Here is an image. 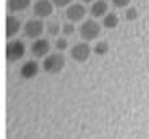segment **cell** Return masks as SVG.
I'll return each mask as SVG.
<instances>
[{
	"label": "cell",
	"mask_w": 149,
	"mask_h": 139,
	"mask_svg": "<svg viewBox=\"0 0 149 139\" xmlns=\"http://www.w3.org/2000/svg\"><path fill=\"white\" fill-rule=\"evenodd\" d=\"M101 24L96 21V19H86L83 21V24L79 26V36L81 39H84L86 42L89 41H94L96 37H99V34H101Z\"/></svg>",
	"instance_id": "6da1fadb"
},
{
	"label": "cell",
	"mask_w": 149,
	"mask_h": 139,
	"mask_svg": "<svg viewBox=\"0 0 149 139\" xmlns=\"http://www.w3.org/2000/svg\"><path fill=\"white\" fill-rule=\"evenodd\" d=\"M65 66V57L62 53H50L44 58V63H42V68H44L45 73H60Z\"/></svg>",
	"instance_id": "7a4b0ae2"
},
{
	"label": "cell",
	"mask_w": 149,
	"mask_h": 139,
	"mask_svg": "<svg viewBox=\"0 0 149 139\" xmlns=\"http://www.w3.org/2000/svg\"><path fill=\"white\" fill-rule=\"evenodd\" d=\"M24 53H26V45H24V42L23 41H10L7 44V47H5V55H7V58L10 62H18L21 60L23 57H24Z\"/></svg>",
	"instance_id": "3957f363"
},
{
	"label": "cell",
	"mask_w": 149,
	"mask_h": 139,
	"mask_svg": "<svg viewBox=\"0 0 149 139\" xmlns=\"http://www.w3.org/2000/svg\"><path fill=\"white\" fill-rule=\"evenodd\" d=\"M91 52H93V49H91L89 44L84 41V42H78V44H74L73 47H71V50H70V55H71V58H73L74 62L83 63V62H86L88 58H89Z\"/></svg>",
	"instance_id": "277c9868"
},
{
	"label": "cell",
	"mask_w": 149,
	"mask_h": 139,
	"mask_svg": "<svg viewBox=\"0 0 149 139\" xmlns=\"http://www.w3.org/2000/svg\"><path fill=\"white\" fill-rule=\"evenodd\" d=\"M23 31H24V36L29 39H37L41 37V34L44 33V23L41 19H28L26 24L23 26Z\"/></svg>",
	"instance_id": "5b68a950"
},
{
	"label": "cell",
	"mask_w": 149,
	"mask_h": 139,
	"mask_svg": "<svg viewBox=\"0 0 149 139\" xmlns=\"http://www.w3.org/2000/svg\"><path fill=\"white\" fill-rule=\"evenodd\" d=\"M54 7L52 0H37L33 7V11L37 18H49L54 13Z\"/></svg>",
	"instance_id": "8992f818"
},
{
	"label": "cell",
	"mask_w": 149,
	"mask_h": 139,
	"mask_svg": "<svg viewBox=\"0 0 149 139\" xmlns=\"http://www.w3.org/2000/svg\"><path fill=\"white\" fill-rule=\"evenodd\" d=\"M65 16H67V19H68V21H71V23L81 21V19L86 16L84 5H83V3H71L70 7L67 8V11H65Z\"/></svg>",
	"instance_id": "52a82bcc"
},
{
	"label": "cell",
	"mask_w": 149,
	"mask_h": 139,
	"mask_svg": "<svg viewBox=\"0 0 149 139\" xmlns=\"http://www.w3.org/2000/svg\"><path fill=\"white\" fill-rule=\"evenodd\" d=\"M50 52V42L47 39H36L31 45V53L36 58H44Z\"/></svg>",
	"instance_id": "ba28073f"
},
{
	"label": "cell",
	"mask_w": 149,
	"mask_h": 139,
	"mask_svg": "<svg viewBox=\"0 0 149 139\" xmlns=\"http://www.w3.org/2000/svg\"><path fill=\"white\" fill-rule=\"evenodd\" d=\"M19 29H21V21L15 15H8L7 21H5V34H7V37L11 39L15 34H18Z\"/></svg>",
	"instance_id": "9c48e42d"
},
{
	"label": "cell",
	"mask_w": 149,
	"mask_h": 139,
	"mask_svg": "<svg viewBox=\"0 0 149 139\" xmlns=\"http://www.w3.org/2000/svg\"><path fill=\"white\" fill-rule=\"evenodd\" d=\"M37 73H39V63L34 60H28L24 65H21V70H19V75L24 79L36 78Z\"/></svg>",
	"instance_id": "30bf717a"
},
{
	"label": "cell",
	"mask_w": 149,
	"mask_h": 139,
	"mask_svg": "<svg viewBox=\"0 0 149 139\" xmlns=\"http://www.w3.org/2000/svg\"><path fill=\"white\" fill-rule=\"evenodd\" d=\"M107 10H109V7H107V2H105V0H96V2L91 5L89 13H91L93 18H101V16L107 15Z\"/></svg>",
	"instance_id": "8fae6325"
},
{
	"label": "cell",
	"mask_w": 149,
	"mask_h": 139,
	"mask_svg": "<svg viewBox=\"0 0 149 139\" xmlns=\"http://www.w3.org/2000/svg\"><path fill=\"white\" fill-rule=\"evenodd\" d=\"M31 5V0H8V10L13 13L24 11Z\"/></svg>",
	"instance_id": "7c38bea8"
},
{
	"label": "cell",
	"mask_w": 149,
	"mask_h": 139,
	"mask_svg": "<svg viewBox=\"0 0 149 139\" xmlns=\"http://www.w3.org/2000/svg\"><path fill=\"white\" fill-rule=\"evenodd\" d=\"M102 26L107 28V29H115L118 26V16L115 13H107L102 19Z\"/></svg>",
	"instance_id": "4fadbf2b"
},
{
	"label": "cell",
	"mask_w": 149,
	"mask_h": 139,
	"mask_svg": "<svg viewBox=\"0 0 149 139\" xmlns=\"http://www.w3.org/2000/svg\"><path fill=\"white\" fill-rule=\"evenodd\" d=\"M93 50H94V53H96V55H101L102 57V55H105V53L109 52V44L105 41H99L96 45H94Z\"/></svg>",
	"instance_id": "5bb4252c"
},
{
	"label": "cell",
	"mask_w": 149,
	"mask_h": 139,
	"mask_svg": "<svg viewBox=\"0 0 149 139\" xmlns=\"http://www.w3.org/2000/svg\"><path fill=\"white\" fill-rule=\"evenodd\" d=\"M60 29H62V24H60L57 19H54V21H50L47 24V33L50 34V36H57V34L60 33Z\"/></svg>",
	"instance_id": "9a60e30c"
},
{
	"label": "cell",
	"mask_w": 149,
	"mask_h": 139,
	"mask_svg": "<svg viewBox=\"0 0 149 139\" xmlns=\"http://www.w3.org/2000/svg\"><path fill=\"white\" fill-rule=\"evenodd\" d=\"M62 31H63L65 36H71V34H74L76 28H74V24L71 21H68V23H65V24H62Z\"/></svg>",
	"instance_id": "2e32d148"
},
{
	"label": "cell",
	"mask_w": 149,
	"mask_h": 139,
	"mask_svg": "<svg viewBox=\"0 0 149 139\" xmlns=\"http://www.w3.org/2000/svg\"><path fill=\"white\" fill-rule=\"evenodd\" d=\"M55 49L58 50V52H63V50L68 49V41L65 37H60L55 41Z\"/></svg>",
	"instance_id": "e0dca14e"
},
{
	"label": "cell",
	"mask_w": 149,
	"mask_h": 139,
	"mask_svg": "<svg viewBox=\"0 0 149 139\" xmlns=\"http://www.w3.org/2000/svg\"><path fill=\"white\" fill-rule=\"evenodd\" d=\"M125 18H127L128 21H133V19H136V18H138V10H136L134 7L128 8L127 13H125Z\"/></svg>",
	"instance_id": "ac0fdd59"
},
{
	"label": "cell",
	"mask_w": 149,
	"mask_h": 139,
	"mask_svg": "<svg viewBox=\"0 0 149 139\" xmlns=\"http://www.w3.org/2000/svg\"><path fill=\"white\" fill-rule=\"evenodd\" d=\"M52 3L58 8H65V7H70L71 5V0H52Z\"/></svg>",
	"instance_id": "d6986e66"
},
{
	"label": "cell",
	"mask_w": 149,
	"mask_h": 139,
	"mask_svg": "<svg viewBox=\"0 0 149 139\" xmlns=\"http://www.w3.org/2000/svg\"><path fill=\"white\" fill-rule=\"evenodd\" d=\"M112 2H113V5H115L117 8H125V7L130 5L131 0H112Z\"/></svg>",
	"instance_id": "ffe728a7"
},
{
	"label": "cell",
	"mask_w": 149,
	"mask_h": 139,
	"mask_svg": "<svg viewBox=\"0 0 149 139\" xmlns=\"http://www.w3.org/2000/svg\"><path fill=\"white\" fill-rule=\"evenodd\" d=\"M83 2H93V0H83Z\"/></svg>",
	"instance_id": "44dd1931"
}]
</instances>
